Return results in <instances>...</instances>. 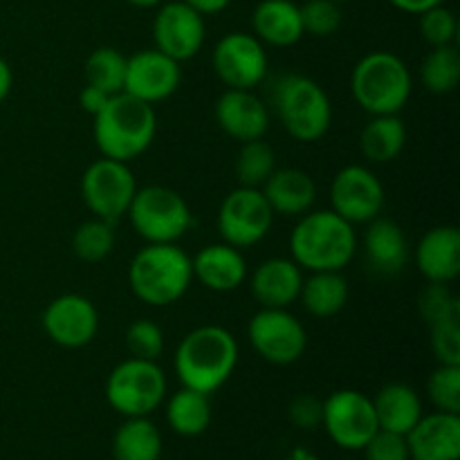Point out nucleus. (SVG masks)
Segmentation results:
<instances>
[{"label":"nucleus","mask_w":460,"mask_h":460,"mask_svg":"<svg viewBox=\"0 0 460 460\" xmlns=\"http://www.w3.org/2000/svg\"><path fill=\"white\" fill-rule=\"evenodd\" d=\"M238 364V341L227 328L198 326L180 340L173 368L180 385L211 395L223 389Z\"/></svg>","instance_id":"nucleus-1"},{"label":"nucleus","mask_w":460,"mask_h":460,"mask_svg":"<svg viewBox=\"0 0 460 460\" xmlns=\"http://www.w3.org/2000/svg\"><path fill=\"white\" fill-rule=\"evenodd\" d=\"M126 58L128 57H124L119 49L108 48V45L93 49L84 66L85 84L103 90L106 94L124 93Z\"/></svg>","instance_id":"nucleus-33"},{"label":"nucleus","mask_w":460,"mask_h":460,"mask_svg":"<svg viewBox=\"0 0 460 460\" xmlns=\"http://www.w3.org/2000/svg\"><path fill=\"white\" fill-rule=\"evenodd\" d=\"M164 440L148 418H126L112 436L115 460H160Z\"/></svg>","instance_id":"nucleus-29"},{"label":"nucleus","mask_w":460,"mask_h":460,"mask_svg":"<svg viewBox=\"0 0 460 460\" xmlns=\"http://www.w3.org/2000/svg\"><path fill=\"white\" fill-rule=\"evenodd\" d=\"M332 3H337V4H344V3H353V0H332Z\"/></svg>","instance_id":"nucleus-48"},{"label":"nucleus","mask_w":460,"mask_h":460,"mask_svg":"<svg viewBox=\"0 0 460 460\" xmlns=\"http://www.w3.org/2000/svg\"><path fill=\"white\" fill-rule=\"evenodd\" d=\"M193 281L211 292H234L247 281V259L243 250L229 243L205 245L191 259Z\"/></svg>","instance_id":"nucleus-21"},{"label":"nucleus","mask_w":460,"mask_h":460,"mask_svg":"<svg viewBox=\"0 0 460 460\" xmlns=\"http://www.w3.org/2000/svg\"><path fill=\"white\" fill-rule=\"evenodd\" d=\"M299 12L304 34L326 39L341 27V9L332 0H305Z\"/></svg>","instance_id":"nucleus-38"},{"label":"nucleus","mask_w":460,"mask_h":460,"mask_svg":"<svg viewBox=\"0 0 460 460\" xmlns=\"http://www.w3.org/2000/svg\"><path fill=\"white\" fill-rule=\"evenodd\" d=\"M407 135L400 115H376L359 133V151L371 164H389L404 151Z\"/></svg>","instance_id":"nucleus-28"},{"label":"nucleus","mask_w":460,"mask_h":460,"mask_svg":"<svg viewBox=\"0 0 460 460\" xmlns=\"http://www.w3.org/2000/svg\"><path fill=\"white\" fill-rule=\"evenodd\" d=\"M272 225L274 211L265 200L263 191L241 184L223 198L216 216V227L223 243H229L238 250L259 245L270 234Z\"/></svg>","instance_id":"nucleus-11"},{"label":"nucleus","mask_w":460,"mask_h":460,"mask_svg":"<svg viewBox=\"0 0 460 460\" xmlns=\"http://www.w3.org/2000/svg\"><path fill=\"white\" fill-rule=\"evenodd\" d=\"M137 180L126 162L99 157L81 175V200L94 218L117 223L128 214Z\"/></svg>","instance_id":"nucleus-9"},{"label":"nucleus","mask_w":460,"mask_h":460,"mask_svg":"<svg viewBox=\"0 0 460 460\" xmlns=\"http://www.w3.org/2000/svg\"><path fill=\"white\" fill-rule=\"evenodd\" d=\"M182 84V67L160 49H142L126 58L124 93L142 102L155 103L173 97Z\"/></svg>","instance_id":"nucleus-17"},{"label":"nucleus","mask_w":460,"mask_h":460,"mask_svg":"<svg viewBox=\"0 0 460 460\" xmlns=\"http://www.w3.org/2000/svg\"><path fill=\"white\" fill-rule=\"evenodd\" d=\"M272 108L292 139L319 142L331 130L332 103L322 84L305 75L288 72L272 84Z\"/></svg>","instance_id":"nucleus-6"},{"label":"nucleus","mask_w":460,"mask_h":460,"mask_svg":"<svg viewBox=\"0 0 460 460\" xmlns=\"http://www.w3.org/2000/svg\"><path fill=\"white\" fill-rule=\"evenodd\" d=\"M404 438L411 460H458L460 416L445 411L422 416Z\"/></svg>","instance_id":"nucleus-23"},{"label":"nucleus","mask_w":460,"mask_h":460,"mask_svg":"<svg viewBox=\"0 0 460 460\" xmlns=\"http://www.w3.org/2000/svg\"><path fill=\"white\" fill-rule=\"evenodd\" d=\"M193 283L191 256L178 243H146L128 265V286L151 308L173 305Z\"/></svg>","instance_id":"nucleus-4"},{"label":"nucleus","mask_w":460,"mask_h":460,"mask_svg":"<svg viewBox=\"0 0 460 460\" xmlns=\"http://www.w3.org/2000/svg\"><path fill=\"white\" fill-rule=\"evenodd\" d=\"M128 4H133V7H139V9H153V7H160L164 0H126Z\"/></svg>","instance_id":"nucleus-47"},{"label":"nucleus","mask_w":460,"mask_h":460,"mask_svg":"<svg viewBox=\"0 0 460 460\" xmlns=\"http://www.w3.org/2000/svg\"><path fill=\"white\" fill-rule=\"evenodd\" d=\"M322 427L328 438L346 452H362L380 431L373 398L358 389H340L323 400Z\"/></svg>","instance_id":"nucleus-10"},{"label":"nucleus","mask_w":460,"mask_h":460,"mask_svg":"<svg viewBox=\"0 0 460 460\" xmlns=\"http://www.w3.org/2000/svg\"><path fill=\"white\" fill-rule=\"evenodd\" d=\"M126 218L146 243H178L193 225L191 207L182 193L164 184L139 187Z\"/></svg>","instance_id":"nucleus-8"},{"label":"nucleus","mask_w":460,"mask_h":460,"mask_svg":"<svg viewBox=\"0 0 460 460\" xmlns=\"http://www.w3.org/2000/svg\"><path fill=\"white\" fill-rule=\"evenodd\" d=\"M420 81L431 94H449L460 84V52L454 45L431 48L420 63Z\"/></svg>","instance_id":"nucleus-31"},{"label":"nucleus","mask_w":460,"mask_h":460,"mask_svg":"<svg viewBox=\"0 0 460 460\" xmlns=\"http://www.w3.org/2000/svg\"><path fill=\"white\" fill-rule=\"evenodd\" d=\"M126 349H128L130 358L137 359H151L157 362L164 353V331L157 326L151 319H135L128 328H126Z\"/></svg>","instance_id":"nucleus-36"},{"label":"nucleus","mask_w":460,"mask_h":460,"mask_svg":"<svg viewBox=\"0 0 460 460\" xmlns=\"http://www.w3.org/2000/svg\"><path fill=\"white\" fill-rule=\"evenodd\" d=\"M12 85H13L12 66H9V63L0 57V103L9 97V93H12Z\"/></svg>","instance_id":"nucleus-46"},{"label":"nucleus","mask_w":460,"mask_h":460,"mask_svg":"<svg viewBox=\"0 0 460 460\" xmlns=\"http://www.w3.org/2000/svg\"><path fill=\"white\" fill-rule=\"evenodd\" d=\"M290 259L308 272H344L359 250L355 225L332 209H310L290 232Z\"/></svg>","instance_id":"nucleus-2"},{"label":"nucleus","mask_w":460,"mask_h":460,"mask_svg":"<svg viewBox=\"0 0 460 460\" xmlns=\"http://www.w3.org/2000/svg\"><path fill=\"white\" fill-rule=\"evenodd\" d=\"M164 368L151 359L128 358L117 364L106 380V400L124 418H148L166 400Z\"/></svg>","instance_id":"nucleus-7"},{"label":"nucleus","mask_w":460,"mask_h":460,"mask_svg":"<svg viewBox=\"0 0 460 460\" xmlns=\"http://www.w3.org/2000/svg\"><path fill=\"white\" fill-rule=\"evenodd\" d=\"M427 398L436 411L460 416V364H438L427 380Z\"/></svg>","instance_id":"nucleus-35"},{"label":"nucleus","mask_w":460,"mask_h":460,"mask_svg":"<svg viewBox=\"0 0 460 460\" xmlns=\"http://www.w3.org/2000/svg\"><path fill=\"white\" fill-rule=\"evenodd\" d=\"M111 97H112V94H106L103 90H99V88H94V85L85 84L84 90L79 93V106H81V111H85L90 117H94L99 111H102L103 106H106L108 99H111Z\"/></svg>","instance_id":"nucleus-43"},{"label":"nucleus","mask_w":460,"mask_h":460,"mask_svg":"<svg viewBox=\"0 0 460 460\" xmlns=\"http://www.w3.org/2000/svg\"><path fill=\"white\" fill-rule=\"evenodd\" d=\"M362 252L367 265L377 277L400 274L411 256L404 229L394 218H385V216H377L376 220L367 223Z\"/></svg>","instance_id":"nucleus-22"},{"label":"nucleus","mask_w":460,"mask_h":460,"mask_svg":"<svg viewBox=\"0 0 460 460\" xmlns=\"http://www.w3.org/2000/svg\"><path fill=\"white\" fill-rule=\"evenodd\" d=\"M367 460H411L409 456L407 438L400 434H391V431H377L367 447L362 449Z\"/></svg>","instance_id":"nucleus-41"},{"label":"nucleus","mask_w":460,"mask_h":460,"mask_svg":"<svg viewBox=\"0 0 460 460\" xmlns=\"http://www.w3.org/2000/svg\"><path fill=\"white\" fill-rule=\"evenodd\" d=\"M350 296L349 281L341 272H310L304 277L299 301L305 313L317 319H331L346 308Z\"/></svg>","instance_id":"nucleus-27"},{"label":"nucleus","mask_w":460,"mask_h":460,"mask_svg":"<svg viewBox=\"0 0 460 460\" xmlns=\"http://www.w3.org/2000/svg\"><path fill=\"white\" fill-rule=\"evenodd\" d=\"M157 133L155 106L119 93L93 117V137L99 153L111 160L126 162L142 157Z\"/></svg>","instance_id":"nucleus-3"},{"label":"nucleus","mask_w":460,"mask_h":460,"mask_svg":"<svg viewBox=\"0 0 460 460\" xmlns=\"http://www.w3.org/2000/svg\"><path fill=\"white\" fill-rule=\"evenodd\" d=\"M214 115L220 130L238 144L263 139L272 124L268 103L254 90L225 88L223 94L216 99Z\"/></svg>","instance_id":"nucleus-18"},{"label":"nucleus","mask_w":460,"mask_h":460,"mask_svg":"<svg viewBox=\"0 0 460 460\" xmlns=\"http://www.w3.org/2000/svg\"><path fill=\"white\" fill-rule=\"evenodd\" d=\"M205 16L182 0H164L153 18V40L155 49L173 61H191L205 48Z\"/></svg>","instance_id":"nucleus-15"},{"label":"nucleus","mask_w":460,"mask_h":460,"mask_svg":"<svg viewBox=\"0 0 460 460\" xmlns=\"http://www.w3.org/2000/svg\"><path fill=\"white\" fill-rule=\"evenodd\" d=\"M431 350L438 364H460V314L431 323Z\"/></svg>","instance_id":"nucleus-40"},{"label":"nucleus","mask_w":460,"mask_h":460,"mask_svg":"<svg viewBox=\"0 0 460 460\" xmlns=\"http://www.w3.org/2000/svg\"><path fill=\"white\" fill-rule=\"evenodd\" d=\"M166 422L182 438H196L211 425L209 395L182 386L166 400Z\"/></svg>","instance_id":"nucleus-30"},{"label":"nucleus","mask_w":460,"mask_h":460,"mask_svg":"<svg viewBox=\"0 0 460 460\" xmlns=\"http://www.w3.org/2000/svg\"><path fill=\"white\" fill-rule=\"evenodd\" d=\"M182 3H187L202 16H216V13L225 12L232 4V0H182Z\"/></svg>","instance_id":"nucleus-45"},{"label":"nucleus","mask_w":460,"mask_h":460,"mask_svg":"<svg viewBox=\"0 0 460 460\" xmlns=\"http://www.w3.org/2000/svg\"><path fill=\"white\" fill-rule=\"evenodd\" d=\"M247 340L268 364L290 367L304 358L308 332L288 308H261L247 323Z\"/></svg>","instance_id":"nucleus-12"},{"label":"nucleus","mask_w":460,"mask_h":460,"mask_svg":"<svg viewBox=\"0 0 460 460\" xmlns=\"http://www.w3.org/2000/svg\"><path fill=\"white\" fill-rule=\"evenodd\" d=\"M350 93L355 103L371 117L400 115L413 93L411 70L398 54L376 49L355 63Z\"/></svg>","instance_id":"nucleus-5"},{"label":"nucleus","mask_w":460,"mask_h":460,"mask_svg":"<svg viewBox=\"0 0 460 460\" xmlns=\"http://www.w3.org/2000/svg\"><path fill=\"white\" fill-rule=\"evenodd\" d=\"M211 66L225 88L256 90L268 79V49L247 31H229L211 52Z\"/></svg>","instance_id":"nucleus-13"},{"label":"nucleus","mask_w":460,"mask_h":460,"mask_svg":"<svg viewBox=\"0 0 460 460\" xmlns=\"http://www.w3.org/2000/svg\"><path fill=\"white\" fill-rule=\"evenodd\" d=\"M252 34L270 48H292L304 39L299 4L292 0H261L252 12Z\"/></svg>","instance_id":"nucleus-25"},{"label":"nucleus","mask_w":460,"mask_h":460,"mask_svg":"<svg viewBox=\"0 0 460 460\" xmlns=\"http://www.w3.org/2000/svg\"><path fill=\"white\" fill-rule=\"evenodd\" d=\"M418 30H420L422 40L429 43V48L454 45L458 36V18L449 7L436 4V7L418 13Z\"/></svg>","instance_id":"nucleus-37"},{"label":"nucleus","mask_w":460,"mask_h":460,"mask_svg":"<svg viewBox=\"0 0 460 460\" xmlns=\"http://www.w3.org/2000/svg\"><path fill=\"white\" fill-rule=\"evenodd\" d=\"M261 191L272 207L274 216H286V218H299L308 214L317 202V184L313 175L295 166L274 171Z\"/></svg>","instance_id":"nucleus-24"},{"label":"nucleus","mask_w":460,"mask_h":460,"mask_svg":"<svg viewBox=\"0 0 460 460\" xmlns=\"http://www.w3.org/2000/svg\"><path fill=\"white\" fill-rule=\"evenodd\" d=\"M117 243L115 223L90 218L81 223L72 234V252L84 263H102L112 254Z\"/></svg>","instance_id":"nucleus-34"},{"label":"nucleus","mask_w":460,"mask_h":460,"mask_svg":"<svg viewBox=\"0 0 460 460\" xmlns=\"http://www.w3.org/2000/svg\"><path fill=\"white\" fill-rule=\"evenodd\" d=\"M413 263L429 283H454L460 274V232L454 225L431 227L413 250Z\"/></svg>","instance_id":"nucleus-20"},{"label":"nucleus","mask_w":460,"mask_h":460,"mask_svg":"<svg viewBox=\"0 0 460 460\" xmlns=\"http://www.w3.org/2000/svg\"><path fill=\"white\" fill-rule=\"evenodd\" d=\"M373 407L380 429L400 436H407L425 416L420 394L404 382H391L382 386L373 398Z\"/></svg>","instance_id":"nucleus-26"},{"label":"nucleus","mask_w":460,"mask_h":460,"mask_svg":"<svg viewBox=\"0 0 460 460\" xmlns=\"http://www.w3.org/2000/svg\"><path fill=\"white\" fill-rule=\"evenodd\" d=\"M389 4H394L395 9H400V12L404 13H422L427 12V9L436 7V4H445L447 0H386Z\"/></svg>","instance_id":"nucleus-44"},{"label":"nucleus","mask_w":460,"mask_h":460,"mask_svg":"<svg viewBox=\"0 0 460 460\" xmlns=\"http://www.w3.org/2000/svg\"><path fill=\"white\" fill-rule=\"evenodd\" d=\"M418 310H420V317L431 326L440 319L460 314V301L449 290L447 283H429L418 296Z\"/></svg>","instance_id":"nucleus-39"},{"label":"nucleus","mask_w":460,"mask_h":460,"mask_svg":"<svg viewBox=\"0 0 460 460\" xmlns=\"http://www.w3.org/2000/svg\"><path fill=\"white\" fill-rule=\"evenodd\" d=\"M250 277V292L261 308H290L299 301L304 270L292 259L272 256L256 265Z\"/></svg>","instance_id":"nucleus-19"},{"label":"nucleus","mask_w":460,"mask_h":460,"mask_svg":"<svg viewBox=\"0 0 460 460\" xmlns=\"http://www.w3.org/2000/svg\"><path fill=\"white\" fill-rule=\"evenodd\" d=\"M322 411L323 400L304 394L292 400L290 409H288V416H290L292 425L299 427V429H314V427L322 425Z\"/></svg>","instance_id":"nucleus-42"},{"label":"nucleus","mask_w":460,"mask_h":460,"mask_svg":"<svg viewBox=\"0 0 460 460\" xmlns=\"http://www.w3.org/2000/svg\"><path fill=\"white\" fill-rule=\"evenodd\" d=\"M386 193L382 180L364 164H349L331 182V205L350 225H367L382 216Z\"/></svg>","instance_id":"nucleus-14"},{"label":"nucleus","mask_w":460,"mask_h":460,"mask_svg":"<svg viewBox=\"0 0 460 460\" xmlns=\"http://www.w3.org/2000/svg\"><path fill=\"white\" fill-rule=\"evenodd\" d=\"M277 169V153L265 139H252V142L241 144L236 164H234L241 187L263 189V184Z\"/></svg>","instance_id":"nucleus-32"},{"label":"nucleus","mask_w":460,"mask_h":460,"mask_svg":"<svg viewBox=\"0 0 460 460\" xmlns=\"http://www.w3.org/2000/svg\"><path fill=\"white\" fill-rule=\"evenodd\" d=\"M43 331L61 349H84L99 332V310L88 296L67 292L57 296L43 310Z\"/></svg>","instance_id":"nucleus-16"}]
</instances>
